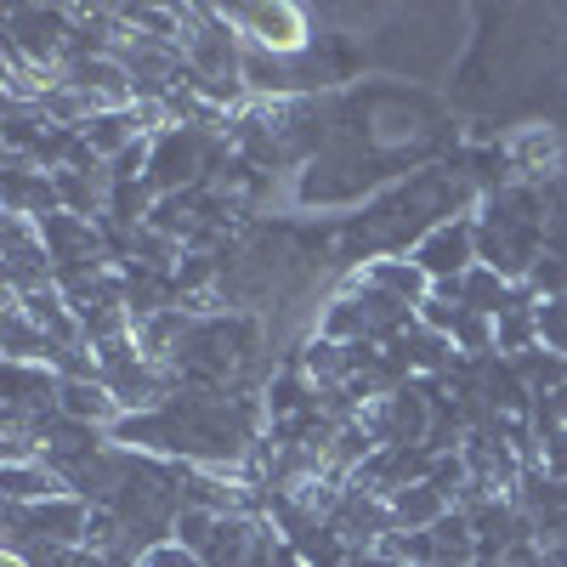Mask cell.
<instances>
[{
  "label": "cell",
  "instance_id": "4",
  "mask_svg": "<svg viewBox=\"0 0 567 567\" xmlns=\"http://www.w3.org/2000/svg\"><path fill=\"white\" fill-rule=\"evenodd\" d=\"M227 23L245 34L250 52H272V58H301L312 52V18L290 0H272V7H221Z\"/></svg>",
  "mask_w": 567,
  "mask_h": 567
},
{
  "label": "cell",
  "instance_id": "18",
  "mask_svg": "<svg viewBox=\"0 0 567 567\" xmlns=\"http://www.w3.org/2000/svg\"><path fill=\"white\" fill-rule=\"evenodd\" d=\"M539 347L567 358V296L561 301H539Z\"/></svg>",
  "mask_w": 567,
  "mask_h": 567
},
{
  "label": "cell",
  "instance_id": "19",
  "mask_svg": "<svg viewBox=\"0 0 567 567\" xmlns=\"http://www.w3.org/2000/svg\"><path fill=\"white\" fill-rule=\"evenodd\" d=\"M136 567H205V561L187 550L182 539H165V545H148V550H142Z\"/></svg>",
  "mask_w": 567,
  "mask_h": 567
},
{
  "label": "cell",
  "instance_id": "11",
  "mask_svg": "<svg viewBox=\"0 0 567 567\" xmlns=\"http://www.w3.org/2000/svg\"><path fill=\"white\" fill-rule=\"evenodd\" d=\"M363 284H374V290H386L392 301H403V307H414L420 312V301L432 296V278H425L420 267H414V256L403 250V256H363L358 267H352Z\"/></svg>",
  "mask_w": 567,
  "mask_h": 567
},
{
  "label": "cell",
  "instance_id": "12",
  "mask_svg": "<svg viewBox=\"0 0 567 567\" xmlns=\"http://www.w3.org/2000/svg\"><path fill=\"white\" fill-rule=\"evenodd\" d=\"M58 414H63V420H80V425H97V432H114V425L125 420L120 398L103 386V374H80V381H63Z\"/></svg>",
  "mask_w": 567,
  "mask_h": 567
},
{
  "label": "cell",
  "instance_id": "13",
  "mask_svg": "<svg viewBox=\"0 0 567 567\" xmlns=\"http://www.w3.org/2000/svg\"><path fill=\"white\" fill-rule=\"evenodd\" d=\"M449 511H460V499L449 488H437L432 477H420V483L392 494V528L398 534H425V528H437Z\"/></svg>",
  "mask_w": 567,
  "mask_h": 567
},
{
  "label": "cell",
  "instance_id": "14",
  "mask_svg": "<svg viewBox=\"0 0 567 567\" xmlns=\"http://www.w3.org/2000/svg\"><path fill=\"white\" fill-rule=\"evenodd\" d=\"M0 352H7V363H45V369H58V358H63V347L12 296H7V341H0Z\"/></svg>",
  "mask_w": 567,
  "mask_h": 567
},
{
  "label": "cell",
  "instance_id": "1",
  "mask_svg": "<svg viewBox=\"0 0 567 567\" xmlns=\"http://www.w3.org/2000/svg\"><path fill=\"white\" fill-rule=\"evenodd\" d=\"M545 227H550V194L534 182L494 187L477 205V256L511 284H528V272L545 256Z\"/></svg>",
  "mask_w": 567,
  "mask_h": 567
},
{
  "label": "cell",
  "instance_id": "10",
  "mask_svg": "<svg viewBox=\"0 0 567 567\" xmlns=\"http://www.w3.org/2000/svg\"><path fill=\"white\" fill-rule=\"evenodd\" d=\"M80 142H85V154H91V159L120 165L131 148L154 142V131H148V120H142V109H109V114H97V120H85V125H80Z\"/></svg>",
  "mask_w": 567,
  "mask_h": 567
},
{
  "label": "cell",
  "instance_id": "3",
  "mask_svg": "<svg viewBox=\"0 0 567 567\" xmlns=\"http://www.w3.org/2000/svg\"><path fill=\"white\" fill-rule=\"evenodd\" d=\"M85 523H91V505L80 494H58L40 505H7V550L40 556V550L85 545Z\"/></svg>",
  "mask_w": 567,
  "mask_h": 567
},
{
  "label": "cell",
  "instance_id": "21",
  "mask_svg": "<svg viewBox=\"0 0 567 567\" xmlns=\"http://www.w3.org/2000/svg\"><path fill=\"white\" fill-rule=\"evenodd\" d=\"M347 567H409V561H398L386 550H363V556H347Z\"/></svg>",
  "mask_w": 567,
  "mask_h": 567
},
{
  "label": "cell",
  "instance_id": "16",
  "mask_svg": "<svg viewBox=\"0 0 567 567\" xmlns=\"http://www.w3.org/2000/svg\"><path fill=\"white\" fill-rule=\"evenodd\" d=\"M0 494H7V505H40V499L69 494V483L45 460H29V465H7V471H0Z\"/></svg>",
  "mask_w": 567,
  "mask_h": 567
},
{
  "label": "cell",
  "instance_id": "2",
  "mask_svg": "<svg viewBox=\"0 0 567 567\" xmlns=\"http://www.w3.org/2000/svg\"><path fill=\"white\" fill-rule=\"evenodd\" d=\"M0 52H18L40 74H58L74 58V7H7L0 12Z\"/></svg>",
  "mask_w": 567,
  "mask_h": 567
},
{
  "label": "cell",
  "instance_id": "8",
  "mask_svg": "<svg viewBox=\"0 0 567 567\" xmlns=\"http://www.w3.org/2000/svg\"><path fill=\"white\" fill-rule=\"evenodd\" d=\"M7 296H40V290H52L58 284V267H52V250H45V233L40 221L29 216H7Z\"/></svg>",
  "mask_w": 567,
  "mask_h": 567
},
{
  "label": "cell",
  "instance_id": "9",
  "mask_svg": "<svg viewBox=\"0 0 567 567\" xmlns=\"http://www.w3.org/2000/svg\"><path fill=\"white\" fill-rule=\"evenodd\" d=\"M505 165H511L516 176L556 182V176L567 171V131H561V125H545V120L516 125V131L505 136Z\"/></svg>",
  "mask_w": 567,
  "mask_h": 567
},
{
  "label": "cell",
  "instance_id": "17",
  "mask_svg": "<svg viewBox=\"0 0 567 567\" xmlns=\"http://www.w3.org/2000/svg\"><path fill=\"white\" fill-rule=\"evenodd\" d=\"M534 347H539V301L523 290V296H516V307H505L499 323H494V352L499 358H523Z\"/></svg>",
  "mask_w": 567,
  "mask_h": 567
},
{
  "label": "cell",
  "instance_id": "15",
  "mask_svg": "<svg viewBox=\"0 0 567 567\" xmlns=\"http://www.w3.org/2000/svg\"><path fill=\"white\" fill-rule=\"evenodd\" d=\"M454 296H460L465 307H477L483 318H494V323H499V312H505V307H516V296H523V284H511V278H499L494 267H483V261H477V267H471V272L454 284Z\"/></svg>",
  "mask_w": 567,
  "mask_h": 567
},
{
  "label": "cell",
  "instance_id": "20",
  "mask_svg": "<svg viewBox=\"0 0 567 567\" xmlns=\"http://www.w3.org/2000/svg\"><path fill=\"white\" fill-rule=\"evenodd\" d=\"M267 567H312V561H307L290 539H278V550H272V561H267Z\"/></svg>",
  "mask_w": 567,
  "mask_h": 567
},
{
  "label": "cell",
  "instance_id": "6",
  "mask_svg": "<svg viewBox=\"0 0 567 567\" xmlns=\"http://www.w3.org/2000/svg\"><path fill=\"white\" fill-rule=\"evenodd\" d=\"M425 329H437V336L460 352V358H471V363H483V358H494V318H483L477 307H465L454 290H432L420 301V312H414Z\"/></svg>",
  "mask_w": 567,
  "mask_h": 567
},
{
  "label": "cell",
  "instance_id": "5",
  "mask_svg": "<svg viewBox=\"0 0 567 567\" xmlns=\"http://www.w3.org/2000/svg\"><path fill=\"white\" fill-rule=\"evenodd\" d=\"M409 256H414V267H420L425 278H432V290H454V284L483 261V256H477V216H449V221H437L420 245H409Z\"/></svg>",
  "mask_w": 567,
  "mask_h": 567
},
{
  "label": "cell",
  "instance_id": "7",
  "mask_svg": "<svg viewBox=\"0 0 567 567\" xmlns=\"http://www.w3.org/2000/svg\"><path fill=\"white\" fill-rule=\"evenodd\" d=\"M0 398H7V414L0 425H23V432H40L45 420L58 414V392H63V374L45 369V363H7L0 374Z\"/></svg>",
  "mask_w": 567,
  "mask_h": 567
}]
</instances>
